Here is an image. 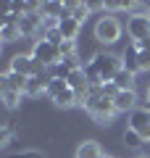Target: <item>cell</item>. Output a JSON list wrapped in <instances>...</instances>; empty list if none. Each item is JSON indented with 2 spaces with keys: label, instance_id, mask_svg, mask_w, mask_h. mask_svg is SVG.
<instances>
[{
  "label": "cell",
  "instance_id": "cell-32",
  "mask_svg": "<svg viewBox=\"0 0 150 158\" xmlns=\"http://www.w3.org/2000/svg\"><path fill=\"white\" fill-rule=\"evenodd\" d=\"M140 158H145V156H140Z\"/></svg>",
  "mask_w": 150,
  "mask_h": 158
},
{
  "label": "cell",
  "instance_id": "cell-12",
  "mask_svg": "<svg viewBox=\"0 0 150 158\" xmlns=\"http://www.w3.org/2000/svg\"><path fill=\"white\" fill-rule=\"evenodd\" d=\"M121 61H124V69H127L129 74H137V71H140V48L134 45V42L127 48V50H124Z\"/></svg>",
  "mask_w": 150,
  "mask_h": 158
},
{
  "label": "cell",
  "instance_id": "cell-2",
  "mask_svg": "<svg viewBox=\"0 0 150 158\" xmlns=\"http://www.w3.org/2000/svg\"><path fill=\"white\" fill-rule=\"evenodd\" d=\"M87 113L98 121V124H111V118H113V113H119L116 111V106H113V100L111 98H103V95H95L92 92V87H90V100H87Z\"/></svg>",
  "mask_w": 150,
  "mask_h": 158
},
{
  "label": "cell",
  "instance_id": "cell-28",
  "mask_svg": "<svg viewBox=\"0 0 150 158\" xmlns=\"http://www.w3.org/2000/svg\"><path fill=\"white\" fill-rule=\"evenodd\" d=\"M13 158H42V156L34 153V150H29V153H19V156H13Z\"/></svg>",
  "mask_w": 150,
  "mask_h": 158
},
{
  "label": "cell",
  "instance_id": "cell-5",
  "mask_svg": "<svg viewBox=\"0 0 150 158\" xmlns=\"http://www.w3.org/2000/svg\"><path fill=\"white\" fill-rule=\"evenodd\" d=\"M129 129H132L142 142L150 140V111H148V108H137V111H132V116H129Z\"/></svg>",
  "mask_w": 150,
  "mask_h": 158
},
{
  "label": "cell",
  "instance_id": "cell-22",
  "mask_svg": "<svg viewBox=\"0 0 150 158\" xmlns=\"http://www.w3.org/2000/svg\"><path fill=\"white\" fill-rule=\"evenodd\" d=\"M19 100H21V92H16V90H3V103H6V108H16Z\"/></svg>",
  "mask_w": 150,
  "mask_h": 158
},
{
  "label": "cell",
  "instance_id": "cell-29",
  "mask_svg": "<svg viewBox=\"0 0 150 158\" xmlns=\"http://www.w3.org/2000/svg\"><path fill=\"white\" fill-rule=\"evenodd\" d=\"M145 108H148V111H150V87H148V106H145Z\"/></svg>",
  "mask_w": 150,
  "mask_h": 158
},
{
  "label": "cell",
  "instance_id": "cell-3",
  "mask_svg": "<svg viewBox=\"0 0 150 158\" xmlns=\"http://www.w3.org/2000/svg\"><path fill=\"white\" fill-rule=\"evenodd\" d=\"M32 58L37 63H42L45 69H53L61 61V48L50 45L48 40H37V42H34V50H32Z\"/></svg>",
  "mask_w": 150,
  "mask_h": 158
},
{
  "label": "cell",
  "instance_id": "cell-9",
  "mask_svg": "<svg viewBox=\"0 0 150 158\" xmlns=\"http://www.w3.org/2000/svg\"><path fill=\"white\" fill-rule=\"evenodd\" d=\"M53 82V74H40V77H29V85H27V95H32V98H37V95H42V92H48V85Z\"/></svg>",
  "mask_w": 150,
  "mask_h": 158
},
{
  "label": "cell",
  "instance_id": "cell-15",
  "mask_svg": "<svg viewBox=\"0 0 150 158\" xmlns=\"http://www.w3.org/2000/svg\"><path fill=\"white\" fill-rule=\"evenodd\" d=\"M63 13H66V3H58V0H48V3H42V16L63 19Z\"/></svg>",
  "mask_w": 150,
  "mask_h": 158
},
{
  "label": "cell",
  "instance_id": "cell-24",
  "mask_svg": "<svg viewBox=\"0 0 150 158\" xmlns=\"http://www.w3.org/2000/svg\"><path fill=\"white\" fill-rule=\"evenodd\" d=\"M124 142H127V145H132V148H137V145H142V140H140V137L134 135L132 129H127V135H124Z\"/></svg>",
  "mask_w": 150,
  "mask_h": 158
},
{
  "label": "cell",
  "instance_id": "cell-23",
  "mask_svg": "<svg viewBox=\"0 0 150 158\" xmlns=\"http://www.w3.org/2000/svg\"><path fill=\"white\" fill-rule=\"evenodd\" d=\"M106 8H111V11H121V8H132V3H127V0H108Z\"/></svg>",
  "mask_w": 150,
  "mask_h": 158
},
{
  "label": "cell",
  "instance_id": "cell-6",
  "mask_svg": "<svg viewBox=\"0 0 150 158\" xmlns=\"http://www.w3.org/2000/svg\"><path fill=\"white\" fill-rule=\"evenodd\" d=\"M127 32L132 37V42H140V40L150 37V16L148 13H132L127 21Z\"/></svg>",
  "mask_w": 150,
  "mask_h": 158
},
{
  "label": "cell",
  "instance_id": "cell-1",
  "mask_svg": "<svg viewBox=\"0 0 150 158\" xmlns=\"http://www.w3.org/2000/svg\"><path fill=\"white\" fill-rule=\"evenodd\" d=\"M90 66L95 69V74L100 77V82L108 85V82H113L116 74L124 69V61L119 56H113V53H98V56L90 61Z\"/></svg>",
  "mask_w": 150,
  "mask_h": 158
},
{
  "label": "cell",
  "instance_id": "cell-30",
  "mask_svg": "<svg viewBox=\"0 0 150 158\" xmlns=\"http://www.w3.org/2000/svg\"><path fill=\"white\" fill-rule=\"evenodd\" d=\"M148 16H150V3H148Z\"/></svg>",
  "mask_w": 150,
  "mask_h": 158
},
{
  "label": "cell",
  "instance_id": "cell-10",
  "mask_svg": "<svg viewBox=\"0 0 150 158\" xmlns=\"http://www.w3.org/2000/svg\"><path fill=\"white\" fill-rule=\"evenodd\" d=\"M113 106H116V111H137V92L134 90H119V95L113 98Z\"/></svg>",
  "mask_w": 150,
  "mask_h": 158
},
{
  "label": "cell",
  "instance_id": "cell-7",
  "mask_svg": "<svg viewBox=\"0 0 150 158\" xmlns=\"http://www.w3.org/2000/svg\"><path fill=\"white\" fill-rule=\"evenodd\" d=\"M42 11H32V13H24L21 19H19V29H21L24 37H32V34H37L40 29H42Z\"/></svg>",
  "mask_w": 150,
  "mask_h": 158
},
{
  "label": "cell",
  "instance_id": "cell-13",
  "mask_svg": "<svg viewBox=\"0 0 150 158\" xmlns=\"http://www.w3.org/2000/svg\"><path fill=\"white\" fill-rule=\"evenodd\" d=\"M58 29L63 32V37H66V40H77V37H79V29H82V24H79L71 13H63L61 27H58Z\"/></svg>",
  "mask_w": 150,
  "mask_h": 158
},
{
  "label": "cell",
  "instance_id": "cell-16",
  "mask_svg": "<svg viewBox=\"0 0 150 158\" xmlns=\"http://www.w3.org/2000/svg\"><path fill=\"white\" fill-rule=\"evenodd\" d=\"M66 82H69V87H71L74 92H77V90H87L90 82H87V74H84V66L77 69V71H71V77H69Z\"/></svg>",
  "mask_w": 150,
  "mask_h": 158
},
{
  "label": "cell",
  "instance_id": "cell-21",
  "mask_svg": "<svg viewBox=\"0 0 150 158\" xmlns=\"http://www.w3.org/2000/svg\"><path fill=\"white\" fill-rule=\"evenodd\" d=\"M66 87H69L66 79H56V77H53V82L48 85V95H50V98H58L63 90H66Z\"/></svg>",
  "mask_w": 150,
  "mask_h": 158
},
{
  "label": "cell",
  "instance_id": "cell-8",
  "mask_svg": "<svg viewBox=\"0 0 150 158\" xmlns=\"http://www.w3.org/2000/svg\"><path fill=\"white\" fill-rule=\"evenodd\" d=\"M27 85H29V77L16 74V71H11V69H8V71L3 74L0 90H16V92H21V95H27Z\"/></svg>",
  "mask_w": 150,
  "mask_h": 158
},
{
  "label": "cell",
  "instance_id": "cell-26",
  "mask_svg": "<svg viewBox=\"0 0 150 158\" xmlns=\"http://www.w3.org/2000/svg\"><path fill=\"white\" fill-rule=\"evenodd\" d=\"M11 135H13V132H11V127H6V129L0 132V145H3V148H8V145H11Z\"/></svg>",
  "mask_w": 150,
  "mask_h": 158
},
{
  "label": "cell",
  "instance_id": "cell-18",
  "mask_svg": "<svg viewBox=\"0 0 150 158\" xmlns=\"http://www.w3.org/2000/svg\"><path fill=\"white\" fill-rule=\"evenodd\" d=\"M113 85H116L119 90H134V74H129L127 69H121V71L116 74V79H113Z\"/></svg>",
  "mask_w": 150,
  "mask_h": 158
},
{
  "label": "cell",
  "instance_id": "cell-27",
  "mask_svg": "<svg viewBox=\"0 0 150 158\" xmlns=\"http://www.w3.org/2000/svg\"><path fill=\"white\" fill-rule=\"evenodd\" d=\"M134 45H137L140 50H148V53H150V37H145V40H140V42H134Z\"/></svg>",
  "mask_w": 150,
  "mask_h": 158
},
{
  "label": "cell",
  "instance_id": "cell-11",
  "mask_svg": "<svg viewBox=\"0 0 150 158\" xmlns=\"http://www.w3.org/2000/svg\"><path fill=\"white\" fill-rule=\"evenodd\" d=\"M77 69H82V66H79V58H77V61H66V58H61L56 66L50 69V74H53L56 79H69L71 71H77Z\"/></svg>",
  "mask_w": 150,
  "mask_h": 158
},
{
  "label": "cell",
  "instance_id": "cell-25",
  "mask_svg": "<svg viewBox=\"0 0 150 158\" xmlns=\"http://www.w3.org/2000/svg\"><path fill=\"white\" fill-rule=\"evenodd\" d=\"M148 69H150V53L140 50V71H148Z\"/></svg>",
  "mask_w": 150,
  "mask_h": 158
},
{
  "label": "cell",
  "instance_id": "cell-17",
  "mask_svg": "<svg viewBox=\"0 0 150 158\" xmlns=\"http://www.w3.org/2000/svg\"><path fill=\"white\" fill-rule=\"evenodd\" d=\"M66 13H71L74 19H77L79 24L84 21V19H87V13H90V3H66Z\"/></svg>",
  "mask_w": 150,
  "mask_h": 158
},
{
  "label": "cell",
  "instance_id": "cell-31",
  "mask_svg": "<svg viewBox=\"0 0 150 158\" xmlns=\"http://www.w3.org/2000/svg\"><path fill=\"white\" fill-rule=\"evenodd\" d=\"M103 158H113V156H103Z\"/></svg>",
  "mask_w": 150,
  "mask_h": 158
},
{
  "label": "cell",
  "instance_id": "cell-14",
  "mask_svg": "<svg viewBox=\"0 0 150 158\" xmlns=\"http://www.w3.org/2000/svg\"><path fill=\"white\" fill-rule=\"evenodd\" d=\"M77 158H103V150H100V145L95 140H84L77 148Z\"/></svg>",
  "mask_w": 150,
  "mask_h": 158
},
{
  "label": "cell",
  "instance_id": "cell-20",
  "mask_svg": "<svg viewBox=\"0 0 150 158\" xmlns=\"http://www.w3.org/2000/svg\"><path fill=\"white\" fill-rule=\"evenodd\" d=\"M61 58L66 61H77V40H66L61 45Z\"/></svg>",
  "mask_w": 150,
  "mask_h": 158
},
{
  "label": "cell",
  "instance_id": "cell-4",
  "mask_svg": "<svg viewBox=\"0 0 150 158\" xmlns=\"http://www.w3.org/2000/svg\"><path fill=\"white\" fill-rule=\"evenodd\" d=\"M95 37H98L100 42H106V45H113V42L121 37V24H119V19L103 16L95 24Z\"/></svg>",
  "mask_w": 150,
  "mask_h": 158
},
{
  "label": "cell",
  "instance_id": "cell-19",
  "mask_svg": "<svg viewBox=\"0 0 150 158\" xmlns=\"http://www.w3.org/2000/svg\"><path fill=\"white\" fill-rule=\"evenodd\" d=\"M53 103H56L58 108H71V106H77V95H74L71 87H66L58 98H53Z\"/></svg>",
  "mask_w": 150,
  "mask_h": 158
}]
</instances>
